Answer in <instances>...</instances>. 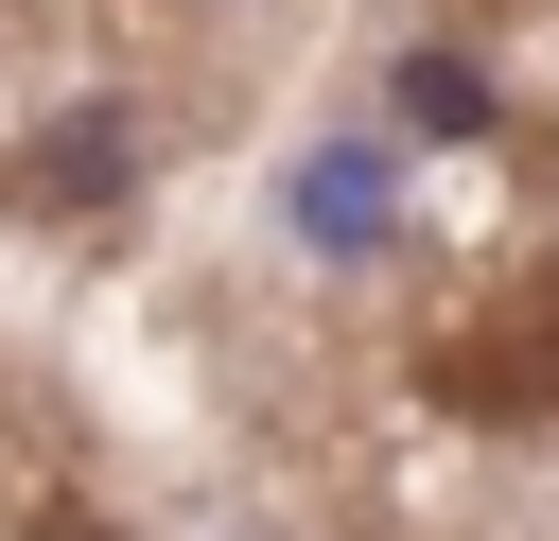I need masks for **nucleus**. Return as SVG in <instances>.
I'll return each instance as SVG.
<instances>
[{
    "instance_id": "obj_1",
    "label": "nucleus",
    "mask_w": 559,
    "mask_h": 541,
    "mask_svg": "<svg viewBox=\"0 0 559 541\" xmlns=\"http://www.w3.org/2000/svg\"><path fill=\"white\" fill-rule=\"evenodd\" d=\"M70 332L192 541H559V0H349Z\"/></svg>"
},
{
    "instance_id": "obj_2",
    "label": "nucleus",
    "mask_w": 559,
    "mask_h": 541,
    "mask_svg": "<svg viewBox=\"0 0 559 541\" xmlns=\"http://www.w3.org/2000/svg\"><path fill=\"white\" fill-rule=\"evenodd\" d=\"M332 17L349 0H0V262L87 297Z\"/></svg>"
},
{
    "instance_id": "obj_3",
    "label": "nucleus",
    "mask_w": 559,
    "mask_h": 541,
    "mask_svg": "<svg viewBox=\"0 0 559 541\" xmlns=\"http://www.w3.org/2000/svg\"><path fill=\"white\" fill-rule=\"evenodd\" d=\"M0 541H192L140 419L105 401L87 332H52L17 297H0Z\"/></svg>"
}]
</instances>
